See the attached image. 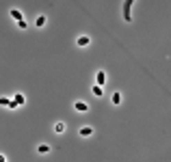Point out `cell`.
<instances>
[{
	"label": "cell",
	"mask_w": 171,
	"mask_h": 162,
	"mask_svg": "<svg viewBox=\"0 0 171 162\" xmlns=\"http://www.w3.org/2000/svg\"><path fill=\"white\" fill-rule=\"evenodd\" d=\"M132 2H130V0H128V2H124V7H121V11H124V19L126 22H132Z\"/></svg>",
	"instance_id": "1"
},
{
	"label": "cell",
	"mask_w": 171,
	"mask_h": 162,
	"mask_svg": "<svg viewBox=\"0 0 171 162\" xmlns=\"http://www.w3.org/2000/svg\"><path fill=\"white\" fill-rule=\"evenodd\" d=\"M104 82H106V74L100 69V72L95 74V84H97V86H104Z\"/></svg>",
	"instance_id": "2"
},
{
	"label": "cell",
	"mask_w": 171,
	"mask_h": 162,
	"mask_svg": "<svg viewBox=\"0 0 171 162\" xmlns=\"http://www.w3.org/2000/svg\"><path fill=\"white\" fill-rule=\"evenodd\" d=\"M76 43H78V45H80V48H87V45H89V43H91V39H89V37H87V35H80V37H78V39H76Z\"/></svg>",
	"instance_id": "3"
},
{
	"label": "cell",
	"mask_w": 171,
	"mask_h": 162,
	"mask_svg": "<svg viewBox=\"0 0 171 162\" xmlns=\"http://www.w3.org/2000/svg\"><path fill=\"white\" fill-rule=\"evenodd\" d=\"M13 104H15V106H24V104H26V97H24L22 93H15V97H13Z\"/></svg>",
	"instance_id": "4"
},
{
	"label": "cell",
	"mask_w": 171,
	"mask_h": 162,
	"mask_svg": "<svg viewBox=\"0 0 171 162\" xmlns=\"http://www.w3.org/2000/svg\"><path fill=\"white\" fill-rule=\"evenodd\" d=\"M74 110H78V112H87L89 106H87L85 102H76V104H74Z\"/></svg>",
	"instance_id": "5"
},
{
	"label": "cell",
	"mask_w": 171,
	"mask_h": 162,
	"mask_svg": "<svg viewBox=\"0 0 171 162\" xmlns=\"http://www.w3.org/2000/svg\"><path fill=\"white\" fill-rule=\"evenodd\" d=\"M91 134H93V128H89V125H82V128H80V136H82V138H87V136H91Z\"/></svg>",
	"instance_id": "6"
},
{
	"label": "cell",
	"mask_w": 171,
	"mask_h": 162,
	"mask_svg": "<svg viewBox=\"0 0 171 162\" xmlns=\"http://www.w3.org/2000/svg\"><path fill=\"white\" fill-rule=\"evenodd\" d=\"M35 26H37V28H43V26H45V15H39V17L35 19Z\"/></svg>",
	"instance_id": "7"
},
{
	"label": "cell",
	"mask_w": 171,
	"mask_h": 162,
	"mask_svg": "<svg viewBox=\"0 0 171 162\" xmlns=\"http://www.w3.org/2000/svg\"><path fill=\"white\" fill-rule=\"evenodd\" d=\"M9 15H11V17H13V19H15V22H22V19H24V17H22V13H20V11H17V9H13V11H11V13H9Z\"/></svg>",
	"instance_id": "8"
},
{
	"label": "cell",
	"mask_w": 171,
	"mask_h": 162,
	"mask_svg": "<svg viewBox=\"0 0 171 162\" xmlns=\"http://www.w3.org/2000/svg\"><path fill=\"white\" fill-rule=\"evenodd\" d=\"M65 128H67V125H65L63 121H59V123L54 125V132H56V134H63V132H65Z\"/></svg>",
	"instance_id": "9"
},
{
	"label": "cell",
	"mask_w": 171,
	"mask_h": 162,
	"mask_svg": "<svg viewBox=\"0 0 171 162\" xmlns=\"http://www.w3.org/2000/svg\"><path fill=\"white\" fill-rule=\"evenodd\" d=\"M93 95H95V97H102V95H104V93H102V86L93 84Z\"/></svg>",
	"instance_id": "10"
},
{
	"label": "cell",
	"mask_w": 171,
	"mask_h": 162,
	"mask_svg": "<svg viewBox=\"0 0 171 162\" xmlns=\"http://www.w3.org/2000/svg\"><path fill=\"white\" fill-rule=\"evenodd\" d=\"M111 102H113L115 106H117V104H121V95H119V93H113V97H111Z\"/></svg>",
	"instance_id": "11"
},
{
	"label": "cell",
	"mask_w": 171,
	"mask_h": 162,
	"mask_svg": "<svg viewBox=\"0 0 171 162\" xmlns=\"http://www.w3.org/2000/svg\"><path fill=\"white\" fill-rule=\"evenodd\" d=\"M37 151H39V153H48V151H50V145H39Z\"/></svg>",
	"instance_id": "12"
},
{
	"label": "cell",
	"mask_w": 171,
	"mask_h": 162,
	"mask_svg": "<svg viewBox=\"0 0 171 162\" xmlns=\"http://www.w3.org/2000/svg\"><path fill=\"white\" fill-rule=\"evenodd\" d=\"M0 106H7V108H9V106H11V100H7V97H0Z\"/></svg>",
	"instance_id": "13"
},
{
	"label": "cell",
	"mask_w": 171,
	"mask_h": 162,
	"mask_svg": "<svg viewBox=\"0 0 171 162\" xmlns=\"http://www.w3.org/2000/svg\"><path fill=\"white\" fill-rule=\"evenodd\" d=\"M17 26H20L22 30H26V28H28V22H26V19H22V22H17Z\"/></svg>",
	"instance_id": "14"
},
{
	"label": "cell",
	"mask_w": 171,
	"mask_h": 162,
	"mask_svg": "<svg viewBox=\"0 0 171 162\" xmlns=\"http://www.w3.org/2000/svg\"><path fill=\"white\" fill-rule=\"evenodd\" d=\"M0 162H7V158H5L2 153H0Z\"/></svg>",
	"instance_id": "15"
}]
</instances>
